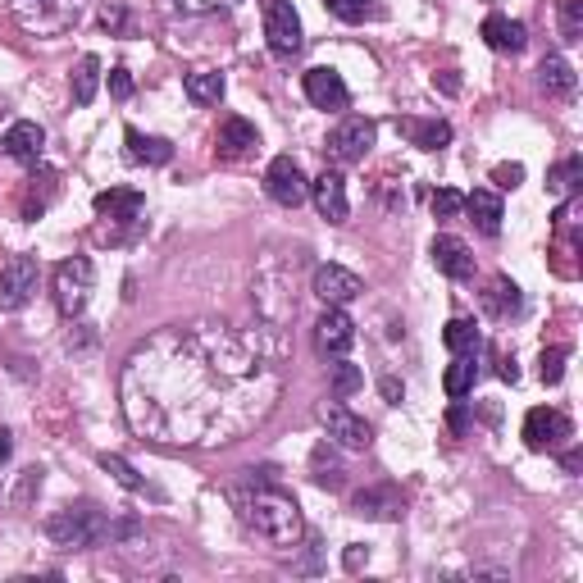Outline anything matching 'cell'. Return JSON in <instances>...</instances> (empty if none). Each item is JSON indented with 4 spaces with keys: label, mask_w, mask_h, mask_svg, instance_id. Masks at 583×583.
I'll return each mask as SVG.
<instances>
[{
    "label": "cell",
    "mask_w": 583,
    "mask_h": 583,
    "mask_svg": "<svg viewBox=\"0 0 583 583\" xmlns=\"http://www.w3.org/2000/svg\"><path fill=\"white\" fill-rule=\"evenodd\" d=\"M274 374L237 333L215 324L169 328L142 342L123 374L133 429L155 442H233L274 401Z\"/></svg>",
    "instance_id": "1"
},
{
    "label": "cell",
    "mask_w": 583,
    "mask_h": 583,
    "mask_svg": "<svg viewBox=\"0 0 583 583\" xmlns=\"http://www.w3.org/2000/svg\"><path fill=\"white\" fill-rule=\"evenodd\" d=\"M237 511H242V524L256 538H265L269 547H297L306 538V520H301V506L278 488H246L237 492Z\"/></svg>",
    "instance_id": "2"
},
{
    "label": "cell",
    "mask_w": 583,
    "mask_h": 583,
    "mask_svg": "<svg viewBox=\"0 0 583 583\" xmlns=\"http://www.w3.org/2000/svg\"><path fill=\"white\" fill-rule=\"evenodd\" d=\"M105 529H110V515L96 511V506H64L46 520V538L64 552H82V547L105 543Z\"/></svg>",
    "instance_id": "3"
},
{
    "label": "cell",
    "mask_w": 583,
    "mask_h": 583,
    "mask_svg": "<svg viewBox=\"0 0 583 583\" xmlns=\"http://www.w3.org/2000/svg\"><path fill=\"white\" fill-rule=\"evenodd\" d=\"M92 260L87 256H73L64 260L60 269H55L51 278V292H55V306H60V315H82L87 310V301H92Z\"/></svg>",
    "instance_id": "4"
},
{
    "label": "cell",
    "mask_w": 583,
    "mask_h": 583,
    "mask_svg": "<svg viewBox=\"0 0 583 583\" xmlns=\"http://www.w3.org/2000/svg\"><path fill=\"white\" fill-rule=\"evenodd\" d=\"M374 137H379L374 119H360V114H351V119H342L338 128L324 137V155L333 164H360L369 155V146H374Z\"/></svg>",
    "instance_id": "5"
},
{
    "label": "cell",
    "mask_w": 583,
    "mask_h": 583,
    "mask_svg": "<svg viewBox=\"0 0 583 583\" xmlns=\"http://www.w3.org/2000/svg\"><path fill=\"white\" fill-rule=\"evenodd\" d=\"M570 438H574V424L565 410L533 406L529 415H524V447L529 451H561Z\"/></svg>",
    "instance_id": "6"
},
{
    "label": "cell",
    "mask_w": 583,
    "mask_h": 583,
    "mask_svg": "<svg viewBox=\"0 0 583 583\" xmlns=\"http://www.w3.org/2000/svg\"><path fill=\"white\" fill-rule=\"evenodd\" d=\"M265 41L278 60H292L301 51V19L292 0H265Z\"/></svg>",
    "instance_id": "7"
},
{
    "label": "cell",
    "mask_w": 583,
    "mask_h": 583,
    "mask_svg": "<svg viewBox=\"0 0 583 583\" xmlns=\"http://www.w3.org/2000/svg\"><path fill=\"white\" fill-rule=\"evenodd\" d=\"M319 424L328 429V442H338L347 451H369V442H374V429L360 415H351L342 401H324L319 406Z\"/></svg>",
    "instance_id": "8"
},
{
    "label": "cell",
    "mask_w": 583,
    "mask_h": 583,
    "mask_svg": "<svg viewBox=\"0 0 583 583\" xmlns=\"http://www.w3.org/2000/svg\"><path fill=\"white\" fill-rule=\"evenodd\" d=\"M265 192L274 196L278 205L297 210V205L310 196V183H306V174H301V164L292 160V155H274L269 169H265Z\"/></svg>",
    "instance_id": "9"
},
{
    "label": "cell",
    "mask_w": 583,
    "mask_h": 583,
    "mask_svg": "<svg viewBox=\"0 0 583 583\" xmlns=\"http://www.w3.org/2000/svg\"><path fill=\"white\" fill-rule=\"evenodd\" d=\"M37 292V260L10 256L0 265V310H23Z\"/></svg>",
    "instance_id": "10"
},
{
    "label": "cell",
    "mask_w": 583,
    "mask_h": 583,
    "mask_svg": "<svg viewBox=\"0 0 583 583\" xmlns=\"http://www.w3.org/2000/svg\"><path fill=\"white\" fill-rule=\"evenodd\" d=\"M351 342H356V324H351V315L342 306H328L324 315H319V324H315V347H319V356H347L351 351Z\"/></svg>",
    "instance_id": "11"
},
{
    "label": "cell",
    "mask_w": 583,
    "mask_h": 583,
    "mask_svg": "<svg viewBox=\"0 0 583 583\" xmlns=\"http://www.w3.org/2000/svg\"><path fill=\"white\" fill-rule=\"evenodd\" d=\"M310 201H315V210L328 224H347L351 201H347V178H342L338 169H324V174L310 183Z\"/></svg>",
    "instance_id": "12"
},
{
    "label": "cell",
    "mask_w": 583,
    "mask_h": 583,
    "mask_svg": "<svg viewBox=\"0 0 583 583\" xmlns=\"http://www.w3.org/2000/svg\"><path fill=\"white\" fill-rule=\"evenodd\" d=\"M310 287H315V297L324 301V306H351V301L365 292V283H360L351 269H342V265H319Z\"/></svg>",
    "instance_id": "13"
},
{
    "label": "cell",
    "mask_w": 583,
    "mask_h": 583,
    "mask_svg": "<svg viewBox=\"0 0 583 583\" xmlns=\"http://www.w3.org/2000/svg\"><path fill=\"white\" fill-rule=\"evenodd\" d=\"M0 146H5V155L19 164H37L41 151H46V128L32 119H19L5 128V137H0Z\"/></svg>",
    "instance_id": "14"
},
{
    "label": "cell",
    "mask_w": 583,
    "mask_h": 583,
    "mask_svg": "<svg viewBox=\"0 0 583 583\" xmlns=\"http://www.w3.org/2000/svg\"><path fill=\"white\" fill-rule=\"evenodd\" d=\"M306 101L315 105V110H347L351 92H347V82H342L338 69H310L306 73Z\"/></svg>",
    "instance_id": "15"
},
{
    "label": "cell",
    "mask_w": 583,
    "mask_h": 583,
    "mask_svg": "<svg viewBox=\"0 0 583 583\" xmlns=\"http://www.w3.org/2000/svg\"><path fill=\"white\" fill-rule=\"evenodd\" d=\"M260 146V133H256V123H246L242 114H228L224 123H219V160H242V155H251Z\"/></svg>",
    "instance_id": "16"
},
{
    "label": "cell",
    "mask_w": 583,
    "mask_h": 583,
    "mask_svg": "<svg viewBox=\"0 0 583 583\" xmlns=\"http://www.w3.org/2000/svg\"><path fill=\"white\" fill-rule=\"evenodd\" d=\"M429 256H433V265H438L447 278H456V283L474 278V256H470V246H465L461 237H447V233H442V237H433Z\"/></svg>",
    "instance_id": "17"
},
{
    "label": "cell",
    "mask_w": 583,
    "mask_h": 583,
    "mask_svg": "<svg viewBox=\"0 0 583 583\" xmlns=\"http://www.w3.org/2000/svg\"><path fill=\"white\" fill-rule=\"evenodd\" d=\"M96 215L110 219V224H137L142 219V192L133 187H110V192H96Z\"/></svg>",
    "instance_id": "18"
},
{
    "label": "cell",
    "mask_w": 583,
    "mask_h": 583,
    "mask_svg": "<svg viewBox=\"0 0 583 583\" xmlns=\"http://www.w3.org/2000/svg\"><path fill=\"white\" fill-rule=\"evenodd\" d=\"M483 41H488L497 55H520L524 46H529V32H524V23L506 19V14H488V19H483Z\"/></svg>",
    "instance_id": "19"
},
{
    "label": "cell",
    "mask_w": 583,
    "mask_h": 583,
    "mask_svg": "<svg viewBox=\"0 0 583 583\" xmlns=\"http://www.w3.org/2000/svg\"><path fill=\"white\" fill-rule=\"evenodd\" d=\"M465 210H470L474 228H479L483 237L502 233V196L492 192V187H474V192L465 196Z\"/></svg>",
    "instance_id": "20"
},
{
    "label": "cell",
    "mask_w": 583,
    "mask_h": 583,
    "mask_svg": "<svg viewBox=\"0 0 583 583\" xmlns=\"http://www.w3.org/2000/svg\"><path fill=\"white\" fill-rule=\"evenodd\" d=\"M397 133L420 151H442L451 142V123L447 119H397Z\"/></svg>",
    "instance_id": "21"
},
{
    "label": "cell",
    "mask_w": 583,
    "mask_h": 583,
    "mask_svg": "<svg viewBox=\"0 0 583 583\" xmlns=\"http://www.w3.org/2000/svg\"><path fill=\"white\" fill-rule=\"evenodd\" d=\"M351 511L365 515V520H397L401 497H397V488H365L351 497Z\"/></svg>",
    "instance_id": "22"
},
{
    "label": "cell",
    "mask_w": 583,
    "mask_h": 583,
    "mask_svg": "<svg viewBox=\"0 0 583 583\" xmlns=\"http://www.w3.org/2000/svg\"><path fill=\"white\" fill-rule=\"evenodd\" d=\"M538 87H543L547 96H556V101H570L574 96V64L565 60V55H547V60L538 64Z\"/></svg>",
    "instance_id": "23"
},
{
    "label": "cell",
    "mask_w": 583,
    "mask_h": 583,
    "mask_svg": "<svg viewBox=\"0 0 583 583\" xmlns=\"http://www.w3.org/2000/svg\"><path fill=\"white\" fill-rule=\"evenodd\" d=\"M55 192H60V178L51 174V169H41V174H32L28 178V192H23V219H37L41 210H46V205L55 201Z\"/></svg>",
    "instance_id": "24"
},
{
    "label": "cell",
    "mask_w": 583,
    "mask_h": 583,
    "mask_svg": "<svg viewBox=\"0 0 583 583\" xmlns=\"http://www.w3.org/2000/svg\"><path fill=\"white\" fill-rule=\"evenodd\" d=\"M128 160L133 164H169L174 160V146L164 142V137H142L137 128H128Z\"/></svg>",
    "instance_id": "25"
},
{
    "label": "cell",
    "mask_w": 583,
    "mask_h": 583,
    "mask_svg": "<svg viewBox=\"0 0 583 583\" xmlns=\"http://www.w3.org/2000/svg\"><path fill=\"white\" fill-rule=\"evenodd\" d=\"M183 92H187V101H192V105H215L219 96H224V73H215V69L187 73V78H183Z\"/></svg>",
    "instance_id": "26"
},
{
    "label": "cell",
    "mask_w": 583,
    "mask_h": 583,
    "mask_svg": "<svg viewBox=\"0 0 583 583\" xmlns=\"http://www.w3.org/2000/svg\"><path fill=\"white\" fill-rule=\"evenodd\" d=\"M474 379H479V365H474V356H456L447 365V374H442V388H447L451 401H465L474 392Z\"/></svg>",
    "instance_id": "27"
},
{
    "label": "cell",
    "mask_w": 583,
    "mask_h": 583,
    "mask_svg": "<svg viewBox=\"0 0 583 583\" xmlns=\"http://www.w3.org/2000/svg\"><path fill=\"white\" fill-rule=\"evenodd\" d=\"M69 87H73V105H92L96 87H101V60H96V55H82L78 69H73V78H69Z\"/></svg>",
    "instance_id": "28"
},
{
    "label": "cell",
    "mask_w": 583,
    "mask_h": 583,
    "mask_svg": "<svg viewBox=\"0 0 583 583\" xmlns=\"http://www.w3.org/2000/svg\"><path fill=\"white\" fill-rule=\"evenodd\" d=\"M483 306H488L497 319L515 315V310H520V287H515L506 274H497V278L488 283V292H483Z\"/></svg>",
    "instance_id": "29"
},
{
    "label": "cell",
    "mask_w": 583,
    "mask_h": 583,
    "mask_svg": "<svg viewBox=\"0 0 583 583\" xmlns=\"http://www.w3.org/2000/svg\"><path fill=\"white\" fill-rule=\"evenodd\" d=\"M442 342H447L456 356H474V351L483 347V338H479V324L474 319H451L447 328H442Z\"/></svg>",
    "instance_id": "30"
},
{
    "label": "cell",
    "mask_w": 583,
    "mask_h": 583,
    "mask_svg": "<svg viewBox=\"0 0 583 583\" xmlns=\"http://www.w3.org/2000/svg\"><path fill=\"white\" fill-rule=\"evenodd\" d=\"M310 474H315V483H319V488H328V492H338L342 483H347V479H342V461L328 451V442H324V447H315V456H310Z\"/></svg>",
    "instance_id": "31"
},
{
    "label": "cell",
    "mask_w": 583,
    "mask_h": 583,
    "mask_svg": "<svg viewBox=\"0 0 583 583\" xmlns=\"http://www.w3.org/2000/svg\"><path fill=\"white\" fill-rule=\"evenodd\" d=\"M328 14L342 23H369V19H379V0H324Z\"/></svg>",
    "instance_id": "32"
},
{
    "label": "cell",
    "mask_w": 583,
    "mask_h": 583,
    "mask_svg": "<svg viewBox=\"0 0 583 583\" xmlns=\"http://www.w3.org/2000/svg\"><path fill=\"white\" fill-rule=\"evenodd\" d=\"M579 174H583V160H579V155H570L565 164H556V169H552L547 187H552L556 196H574V187H579Z\"/></svg>",
    "instance_id": "33"
},
{
    "label": "cell",
    "mask_w": 583,
    "mask_h": 583,
    "mask_svg": "<svg viewBox=\"0 0 583 583\" xmlns=\"http://www.w3.org/2000/svg\"><path fill=\"white\" fill-rule=\"evenodd\" d=\"M101 470L114 474V479H119L128 492H146V479H142V474H137L128 461H123V456H110V451H105V456H101Z\"/></svg>",
    "instance_id": "34"
},
{
    "label": "cell",
    "mask_w": 583,
    "mask_h": 583,
    "mask_svg": "<svg viewBox=\"0 0 583 583\" xmlns=\"http://www.w3.org/2000/svg\"><path fill=\"white\" fill-rule=\"evenodd\" d=\"M333 397H351V392H360V383H365V374H360L356 365H351V360H342L338 356V365H333Z\"/></svg>",
    "instance_id": "35"
},
{
    "label": "cell",
    "mask_w": 583,
    "mask_h": 583,
    "mask_svg": "<svg viewBox=\"0 0 583 583\" xmlns=\"http://www.w3.org/2000/svg\"><path fill=\"white\" fill-rule=\"evenodd\" d=\"M37 492H41V470H37V465H32V470H23V474H19V483H14L10 506H14V511H28Z\"/></svg>",
    "instance_id": "36"
},
{
    "label": "cell",
    "mask_w": 583,
    "mask_h": 583,
    "mask_svg": "<svg viewBox=\"0 0 583 583\" xmlns=\"http://www.w3.org/2000/svg\"><path fill=\"white\" fill-rule=\"evenodd\" d=\"M538 374H543L547 388H556V383L565 379V347H543V356H538Z\"/></svg>",
    "instance_id": "37"
},
{
    "label": "cell",
    "mask_w": 583,
    "mask_h": 583,
    "mask_svg": "<svg viewBox=\"0 0 583 583\" xmlns=\"http://www.w3.org/2000/svg\"><path fill=\"white\" fill-rule=\"evenodd\" d=\"M561 37L570 41H583V0H561Z\"/></svg>",
    "instance_id": "38"
},
{
    "label": "cell",
    "mask_w": 583,
    "mask_h": 583,
    "mask_svg": "<svg viewBox=\"0 0 583 583\" xmlns=\"http://www.w3.org/2000/svg\"><path fill=\"white\" fill-rule=\"evenodd\" d=\"M465 210V196L461 192H451V187H438L433 192V215L438 219H456Z\"/></svg>",
    "instance_id": "39"
},
{
    "label": "cell",
    "mask_w": 583,
    "mask_h": 583,
    "mask_svg": "<svg viewBox=\"0 0 583 583\" xmlns=\"http://www.w3.org/2000/svg\"><path fill=\"white\" fill-rule=\"evenodd\" d=\"M51 5V28H64V23H73L78 19V10H82V0H46Z\"/></svg>",
    "instance_id": "40"
},
{
    "label": "cell",
    "mask_w": 583,
    "mask_h": 583,
    "mask_svg": "<svg viewBox=\"0 0 583 583\" xmlns=\"http://www.w3.org/2000/svg\"><path fill=\"white\" fill-rule=\"evenodd\" d=\"M492 183L497 187H520L524 183V164H497V169H492Z\"/></svg>",
    "instance_id": "41"
},
{
    "label": "cell",
    "mask_w": 583,
    "mask_h": 583,
    "mask_svg": "<svg viewBox=\"0 0 583 583\" xmlns=\"http://www.w3.org/2000/svg\"><path fill=\"white\" fill-rule=\"evenodd\" d=\"M110 96L114 101H128V96H133V78H128V69H110Z\"/></svg>",
    "instance_id": "42"
},
{
    "label": "cell",
    "mask_w": 583,
    "mask_h": 583,
    "mask_svg": "<svg viewBox=\"0 0 583 583\" xmlns=\"http://www.w3.org/2000/svg\"><path fill=\"white\" fill-rule=\"evenodd\" d=\"M101 23H105V28H114V32L123 28V5H119V0H105V5H101Z\"/></svg>",
    "instance_id": "43"
},
{
    "label": "cell",
    "mask_w": 583,
    "mask_h": 583,
    "mask_svg": "<svg viewBox=\"0 0 583 583\" xmlns=\"http://www.w3.org/2000/svg\"><path fill=\"white\" fill-rule=\"evenodd\" d=\"M497 374H502V383H520V369H515V356H502V360H497Z\"/></svg>",
    "instance_id": "44"
},
{
    "label": "cell",
    "mask_w": 583,
    "mask_h": 583,
    "mask_svg": "<svg viewBox=\"0 0 583 583\" xmlns=\"http://www.w3.org/2000/svg\"><path fill=\"white\" fill-rule=\"evenodd\" d=\"M447 424H451V429H456V433H465V424H470V415H465V406H461V401H456V406L447 410Z\"/></svg>",
    "instance_id": "45"
},
{
    "label": "cell",
    "mask_w": 583,
    "mask_h": 583,
    "mask_svg": "<svg viewBox=\"0 0 583 583\" xmlns=\"http://www.w3.org/2000/svg\"><path fill=\"white\" fill-rule=\"evenodd\" d=\"M365 561H369V552H365L360 543H351V547H347V570H360Z\"/></svg>",
    "instance_id": "46"
},
{
    "label": "cell",
    "mask_w": 583,
    "mask_h": 583,
    "mask_svg": "<svg viewBox=\"0 0 583 583\" xmlns=\"http://www.w3.org/2000/svg\"><path fill=\"white\" fill-rule=\"evenodd\" d=\"M379 392H383V397L392 401V406H397V401H401V392H406V388H401L397 379H383V383H379Z\"/></svg>",
    "instance_id": "47"
},
{
    "label": "cell",
    "mask_w": 583,
    "mask_h": 583,
    "mask_svg": "<svg viewBox=\"0 0 583 583\" xmlns=\"http://www.w3.org/2000/svg\"><path fill=\"white\" fill-rule=\"evenodd\" d=\"M561 465H565V470H570V474H579V465H583V451H579V447H570V451H565V456H561Z\"/></svg>",
    "instance_id": "48"
},
{
    "label": "cell",
    "mask_w": 583,
    "mask_h": 583,
    "mask_svg": "<svg viewBox=\"0 0 583 583\" xmlns=\"http://www.w3.org/2000/svg\"><path fill=\"white\" fill-rule=\"evenodd\" d=\"M14 456V438H10V429H0V465L10 461Z\"/></svg>",
    "instance_id": "49"
}]
</instances>
